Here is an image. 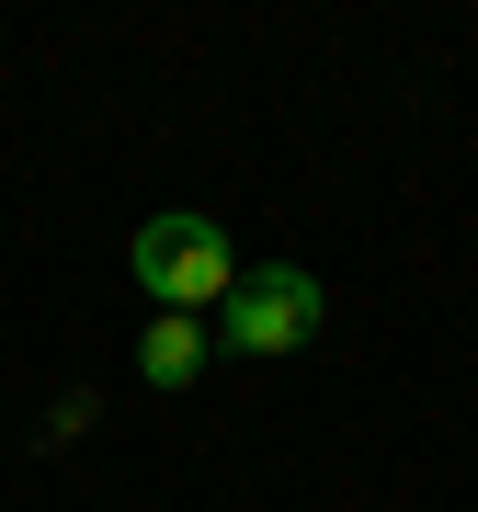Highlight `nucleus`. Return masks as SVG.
I'll return each instance as SVG.
<instances>
[{
    "mask_svg": "<svg viewBox=\"0 0 478 512\" xmlns=\"http://www.w3.org/2000/svg\"><path fill=\"white\" fill-rule=\"evenodd\" d=\"M137 365H148V387H194V376H205V330H194L183 308H160V319L137 330Z\"/></svg>",
    "mask_w": 478,
    "mask_h": 512,
    "instance_id": "7ed1b4c3",
    "label": "nucleus"
},
{
    "mask_svg": "<svg viewBox=\"0 0 478 512\" xmlns=\"http://www.w3.org/2000/svg\"><path fill=\"white\" fill-rule=\"evenodd\" d=\"M319 319H331L319 274H296V262H262V274H239V285H228V308H217V342L262 365V353H296V342H319Z\"/></svg>",
    "mask_w": 478,
    "mask_h": 512,
    "instance_id": "f03ea898",
    "label": "nucleus"
},
{
    "mask_svg": "<svg viewBox=\"0 0 478 512\" xmlns=\"http://www.w3.org/2000/svg\"><path fill=\"white\" fill-rule=\"evenodd\" d=\"M137 285H148V308H228V285H239V262H228V239H217V217H148L137 228Z\"/></svg>",
    "mask_w": 478,
    "mask_h": 512,
    "instance_id": "f257e3e1",
    "label": "nucleus"
}]
</instances>
